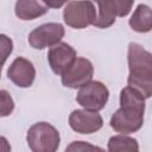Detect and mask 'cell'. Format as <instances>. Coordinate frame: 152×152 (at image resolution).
Wrapping results in <instances>:
<instances>
[{"instance_id":"cell-1","label":"cell","mask_w":152,"mask_h":152,"mask_svg":"<svg viewBox=\"0 0 152 152\" xmlns=\"http://www.w3.org/2000/svg\"><path fill=\"white\" fill-rule=\"evenodd\" d=\"M144 96L137 90L125 87L120 91V108L110 118V127L120 134L127 135L138 132L144 125L145 103Z\"/></svg>"},{"instance_id":"cell-2","label":"cell","mask_w":152,"mask_h":152,"mask_svg":"<svg viewBox=\"0 0 152 152\" xmlns=\"http://www.w3.org/2000/svg\"><path fill=\"white\" fill-rule=\"evenodd\" d=\"M127 87L140 93L145 100L152 96V55L140 44L131 42L127 49Z\"/></svg>"},{"instance_id":"cell-3","label":"cell","mask_w":152,"mask_h":152,"mask_svg":"<svg viewBox=\"0 0 152 152\" xmlns=\"http://www.w3.org/2000/svg\"><path fill=\"white\" fill-rule=\"evenodd\" d=\"M26 141L32 152H57L61 137L55 126L46 121H39L28 128Z\"/></svg>"},{"instance_id":"cell-4","label":"cell","mask_w":152,"mask_h":152,"mask_svg":"<svg viewBox=\"0 0 152 152\" xmlns=\"http://www.w3.org/2000/svg\"><path fill=\"white\" fill-rule=\"evenodd\" d=\"M96 7L93 1H68L63 10L64 23L72 28H86L95 21Z\"/></svg>"},{"instance_id":"cell-5","label":"cell","mask_w":152,"mask_h":152,"mask_svg":"<svg viewBox=\"0 0 152 152\" xmlns=\"http://www.w3.org/2000/svg\"><path fill=\"white\" fill-rule=\"evenodd\" d=\"M109 99L108 88L100 81H90L81 87L76 95L77 103L86 110L100 112L102 110Z\"/></svg>"},{"instance_id":"cell-6","label":"cell","mask_w":152,"mask_h":152,"mask_svg":"<svg viewBox=\"0 0 152 152\" xmlns=\"http://www.w3.org/2000/svg\"><path fill=\"white\" fill-rule=\"evenodd\" d=\"M64 26L59 23H46L33 28L28 34V44L37 50L52 48L64 37Z\"/></svg>"},{"instance_id":"cell-7","label":"cell","mask_w":152,"mask_h":152,"mask_svg":"<svg viewBox=\"0 0 152 152\" xmlns=\"http://www.w3.org/2000/svg\"><path fill=\"white\" fill-rule=\"evenodd\" d=\"M93 63L84 57H77L74 64L61 76V81L64 87L76 89L93 81Z\"/></svg>"},{"instance_id":"cell-8","label":"cell","mask_w":152,"mask_h":152,"mask_svg":"<svg viewBox=\"0 0 152 152\" xmlns=\"http://www.w3.org/2000/svg\"><path fill=\"white\" fill-rule=\"evenodd\" d=\"M76 50L68 43L59 42L48 51V62L53 74L62 76L76 61Z\"/></svg>"},{"instance_id":"cell-9","label":"cell","mask_w":152,"mask_h":152,"mask_svg":"<svg viewBox=\"0 0 152 152\" xmlns=\"http://www.w3.org/2000/svg\"><path fill=\"white\" fill-rule=\"evenodd\" d=\"M69 126L76 133L91 134L102 128L103 119L99 112L75 109L69 115Z\"/></svg>"},{"instance_id":"cell-10","label":"cell","mask_w":152,"mask_h":152,"mask_svg":"<svg viewBox=\"0 0 152 152\" xmlns=\"http://www.w3.org/2000/svg\"><path fill=\"white\" fill-rule=\"evenodd\" d=\"M8 78L19 88H28L36 78V69L31 61L25 57H17L7 70Z\"/></svg>"},{"instance_id":"cell-11","label":"cell","mask_w":152,"mask_h":152,"mask_svg":"<svg viewBox=\"0 0 152 152\" xmlns=\"http://www.w3.org/2000/svg\"><path fill=\"white\" fill-rule=\"evenodd\" d=\"M49 8L45 6L43 1L34 0H19L15 2L14 13L21 20H33L37 19L45 13H48Z\"/></svg>"},{"instance_id":"cell-12","label":"cell","mask_w":152,"mask_h":152,"mask_svg":"<svg viewBox=\"0 0 152 152\" xmlns=\"http://www.w3.org/2000/svg\"><path fill=\"white\" fill-rule=\"evenodd\" d=\"M131 28L139 33H147L152 28V12L145 4H139L128 20Z\"/></svg>"},{"instance_id":"cell-13","label":"cell","mask_w":152,"mask_h":152,"mask_svg":"<svg viewBox=\"0 0 152 152\" xmlns=\"http://www.w3.org/2000/svg\"><path fill=\"white\" fill-rule=\"evenodd\" d=\"M96 18L93 23V26L97 28H108L115 23L118 17L116 1H97L96 2Z\"/></svg>"},{"instance_id":"cell-14","label":"cell","mask_w":152,"mask_h":152,"mask_svg":"<svg viewBox=\"0 0 152 152\" xmlns=\"http://www.w3.org/2000/svg\"><path fill=\"white\" fill-rule=\"evenodd\" d=\"M107 152H139V142L129 135L116 134L109 138Z\"/></svg>"},{"instance_id":"cell-15","label":"cell","mask_w":152,"mask_h":152,"mask_svg":"<svg viewBox=\"0 0 152 152\" xmlns=\"http://www.w3.org/2000/svg\"><path fill=\"white\" fill-rule=\"evenodd\" d=\"M64 152H106L102 147L100 146H95L88 141H83V140H76L70 142Z\"/></svg>"},{"instance_id":"cell-16","label":"cell","mask_w":152,"mask_h":152,"mask_svg":"<svg viewBox=\"0 0 152 152\" xmlns=\"http://www.w3.org/2000/svg\"><path fill=\"white\" fill-rule=\"evenodd\" d=\"M12 51H13L12 39L6 34L0 33V77H1L2 66L7 61V58L10 57V55L12 53Z\"/></svg>"},{"instance_id":"cell-17","label":"cell","mask_w":152,"mask_h":152,"mask_svg":"<svg viewBox=\"0 0 152 152\" xmlns=\"http://www.w3.org/2000/svg\"><path fill=\"white\" fill-rule=\"evenodd\" d=\"M13 110H14V101L11 94L7 90L1 89L0 90V118L11 115Z\"/></svg>"},{"instance_id":"cell-18","label":"cell","mask_w":152,"mask_h":152,"mask_svg":"<svg viewBox=\"0 0 152 152\" xmlns=\"http://www.w3.org/2000/svg\"><path fill=\"white\" fill-rule=\"evenodd\" d=\"M133 4H134V1H116V7H118V17H126L129 12H131V10H132V7H133Z\"/></svg>"},{"instance_id":"cell-19","label":"cell","mask_w":152,"mask_h":152,"mask_svg":"<svg viewBox=\"0 0 152 152\" xmlns=\"http://www.w3.org/2000/svg\"><path fill=\"white\" fill-rule=\"evenodd\" d=\"M0 152H11V145L8 140L2 135H0Z\"/></svg>"},{"instance_id":"cell-20","label":"cell","mask_w":152,"mask_h":152,"mask_svg":"<svg viewBox=\"0 0 152 152\" xmlns=\"http://www.w3.org/2000/svg\"><path fill=\"white\" fill-rule=\"evenodd\" d=\"M45 4V6L49 8V7H61L63 5H65L66 2H52V1H43Z\"/></svg>"}]
</instances>
